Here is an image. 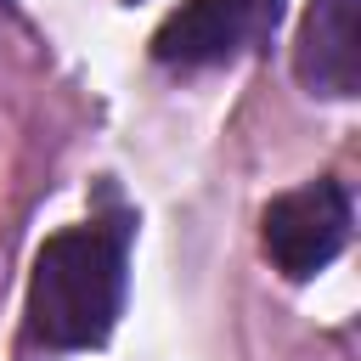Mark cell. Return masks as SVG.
I'll list each match as a JSON object with an SVG mask.
<instances>
[{"label":"cell","mask_w":361,"mask_h":361,"mask_svg":"<svg viewBox=\"0 0 361 361\" xmlns=\"http://www.w3.org/2000/svg\"><path fill=\"white\" fill-rule=\"evenodd\" d=\"M124 310V226H68L34 254L28 333L51 350H90Z\"/></svg>","instance_id":"cell-1"},{"label":"cell","mask_w":361,"mask_h":361,"mask_svg":"<svg viewBox=\"0 0 361 361\" xmlns=\"http://www.w3.org/2000/svg\"><path fill=\"white\" fill-rule=\"evenodd\" d=\"M259 243H265L271 265L293 282L327 271L350 243V192L338 180H305V186L282 192L259 214Z\"/></svg>","instance_id":"cell-2"},{"label":"cell","mask_w":361,"mask_h":361,"mask_svg":"<svg viewBox=\"0 0 361 361\" xmlns=\"http://www.w3.org/2000/svg\"><path fill=\"white\" fill-rule=\"evenodd\" d=\"M276 23H282V0H186L152 34V56L164 68H214L265 45Z\"/></svg>","instance_id":"cell-3"},{"label":"cell","mask_w":361,"mask_h":361,"mask_svg":"<svg viewBox=\"0 0 361 361\" xmlns=\"http://www.w3.org/2000/svg\"><path fill=\"white\" fill-rule=\"evenodd\" d=\"M293 68H299V85L316 96H355V85H361V0H310Z\"/></svg>","instance_id":"cell-4"}]
</instances>
